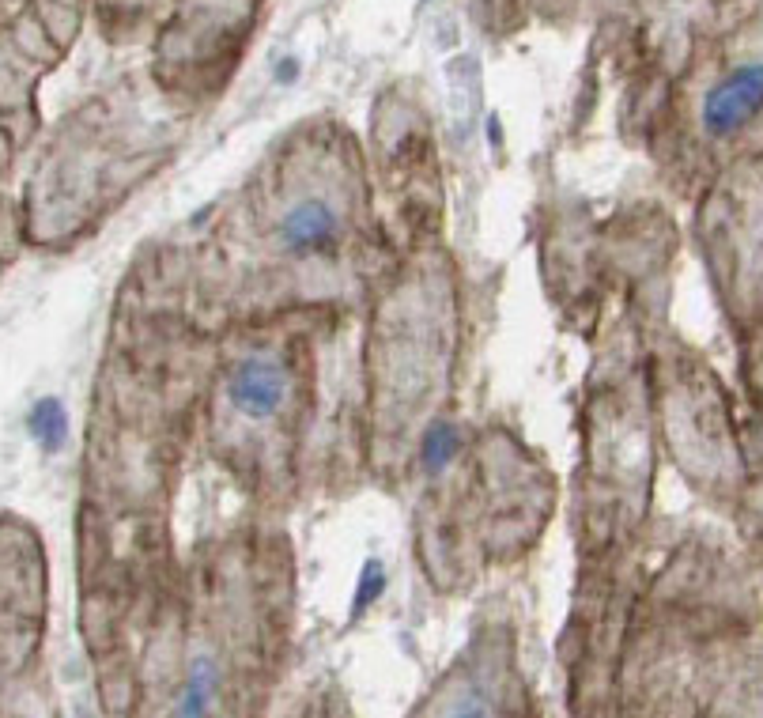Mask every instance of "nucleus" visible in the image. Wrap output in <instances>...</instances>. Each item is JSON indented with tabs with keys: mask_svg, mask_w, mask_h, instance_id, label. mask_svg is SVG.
Returning <instances> with one entry per match:
<instances>
[{
	"mask_svg": "<svg viewBox=\"0 0 763 718\" xmlns=\"http://www.w3.org/2000/svg\"><path fill=\"white\" fill-rule=\"evenodd\" d=\"M265 216V242L272 257L291 265L333 261L352 239V197L310 178L269 197Z\"/></svg>",
	"mask_w": 763,
	"mask_h": 718,
	"instance_id": "f257e3e1",
	"label": "nucleus"
},
{
	"mask_svg": "<svg viewBox=\"0 0 763 718\" xmlns=\"http://www.w3.org/2000/svg\"><path fill=\"white\" fill-rule=\"evenodd\" d=\"M295 394V375L280 352H250L231 363L223 378V401L246 424L280 420Z\"/></svg>",
	"mask_w": 763,
	"mask_h": 718,
	"instance_id": "f03ea898",
	"label": "nucleus"
},
{
	"mask_svg": "<svg viewBox=\"0 0 763 718\" xmlns=\"http://www.w3.org/2000/svg\"><path fill=\"white\" fill-rule=\"evenodd\" d=\"M763 110V61L741 65L730 76H722L703 99V129L711 137H730L745 129L748 121Z\"/></svg>",
	"mask_w": 763,
	"mask_h": 718,
	"instance_id": "7ed1b4c3",
	"label": "nucleus"
},
{
	"mask_svg": "<svg viewBox=\"0 0 763 718\" xmlns=\"http://www.w3.org/2000/svg\"><path fill=\"white\" fill-rule=\"evenodd\" d=\"M254 4L257 0H178L174 31L189 27V35H197L204 23L208 31H220V35H231V42H242V31L257 12Z\"/></svg>",
	"mask_w": 763,
	"mask_h": 718,
	"instance_id": "20e7f679",
	"label": "nucleus"
},
{
	"mask_svg": "<svg viewBox=\"0 0 763 718\" xmlns=\"http://www.w3.org/2000/svg\"><path fill=\"white\" fill-rule=\"evenodd\" d=\"M27 424H31L34 439L46 446V450H57V446L65 443L68 420H65V409H61V401H53V397H46V401H38Z\"/></svg>",
	"mask_w": 763,
	"mask_h": 718,
	"instance_id": "39448f33",
	"label": "nucleus"
},
{
	"mask_svg": "<svg viewBox=\"0 0 763 718\" xmlns=\"http://www.w3.org/2000/svg\"><path fill=\"white\" fill-rule=\"evenodd\" d=\"M458 431L450 428V424H435V428L427 431L424 435V446H420V462H424V469H431V473H439L442 465L450 462L454 454H458Z\"/></svg>",
	"mask_w": 763,
	"mask_h": 718,
	"instance_id": "423d86ee",
	"label": "nucleus"
},
{
	"mask_svg": "<svg viewBox=\"0 0 763 718\" xmlns=\"http://www.w3.org/2000/svg\"><path fill=\"white\" fill-rule=\"evenodd\" d=\"M386 590V571L378 564H371L367 571H363V586H359V609L363 605H371V598L374 594H382Z\"/></svg>",
	"mask_w": 763,
	"mask_h": 718,
	"instance_id": "0eeeda50",
	"label": "nucleus"
}]
</instances>
